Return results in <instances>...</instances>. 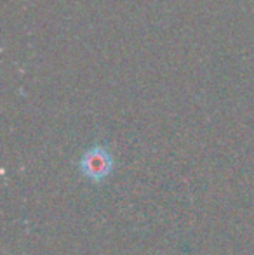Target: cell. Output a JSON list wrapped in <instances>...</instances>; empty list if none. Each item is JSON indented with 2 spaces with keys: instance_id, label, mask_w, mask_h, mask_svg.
Here are the masks:
<instances>
[{
  "instance_id": "6da1fadb",
  "label": "cell",
  "mask_w": 254,
  "mask_h": 255,
  "mask_svg": "<svg viewBox=\"0 0 254 255\" xmlns=\"http://www.w3.org/2000/svg\"><path fill=\"white\" fill-rule=\"evenodd\" d=\"M78 170L89 182L101 184L113 174L115 161L106 146L94 144L82 153L80 160H78Z\"/></svg>"
}]
</instances>
